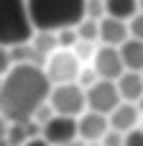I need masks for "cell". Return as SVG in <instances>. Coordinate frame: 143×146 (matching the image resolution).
I'll return each mask as SVG.
<instances>
[{
  "mask_svg": "<svg viewBox=\"0 0 143 146\" xmlns=\"http://www.w3.org/2000/svg\"><path fill=\"white\" fill-rule=\"evenodd\" d=\"M138 10H141V13H143V0H138Z\"/></svg>",
  "mask_w": 143,
  "mask_h": 146,
  "instance_id": "obj_27",
  "label": "cell"
},
{
  "mask_svg": "<svg viewBox=\"0 0 143 146\" xmlns=\"http://www.w3.org/2000/svg\"><path fill=\"white\" fill-rule=\"evenodd\" d=\"M115 87H118L120 100H125V103H136V100L143 95V77H141V72L123 69V74L115 80Z\"/></svg>",
  "mask_w": 143,
  "mask_h": 146,
  "instance_id": "obj_12",
  "label": "cell"
},
{
  "mask_svg": "<svg viewBox=\"0 0 143 146\" xmlns=\"http://www.w3.org/2000/svg\"><path fill=\"white\" fill-rule=\"evenodd\" d=\"M125 38H128V21L113 15H102L97 21V41H102L105 46H120Z\"/></svg>",
  "mask_w": 143,
  "mask_h": 146,
  "instance_id": "obj_10",
  "label": "cell"
},
{
  "mask_svg": "<svg viewBox=\"0 0 143 146\" xmlns=\"http://www.w3.org/2000/svg\"><path fill=\"white\" fill-rule=\"evenodd\" d=\"M33 31H59L77 26L84 15V0H26Z\"/></svg>",
  "mask_w": 143,
  "mask_h": 146,
  "instance_id": "obj_2",
  "label": "cell"
},
{
  "mask_svg": "<svg viewBox=\"0 0 143 146\" xmlns=\"http://www.w3.org/2000/svg\"><path fill=\"white\" fill-rule=\"evenodd\" d=\"M56 44H59V49H72V46L77 44V31H74V26L59 28V31H56Z\"/></svg>",
  "mask_w": 143,
  "mask_h": 146,
  "instance_id": "obj_17",
  "label": "cell"
},
{
  "mask_svg": "<svg viewBox=\"0 0 143 146\" xmlns=\"http://www.w3.org/2000/svg\"><path fill=\"white\" fill-rule=\"evenodd\" d=\"M51 82L41 67L13 64L0 80V115L10 123L31 121L33 110L49 98Z\"/></svg>",
  "mask_w": 143,
  "mask_h": 146,
  "instance_id": "obj_1",
  "label": "cell"
},
{
  "mask_svg": "<svg viewBox=\"0 0 143 146\" xmlns=\"http://www.w3.org/2000/svg\"><path fill=\"white\" fill-rule=\"evenodd\" d=\"M102 15H105V3H102V0H84V15H82V18L100 21Z\"/></svg>",
  "mask_w": 143,
  "mask_h": 146,
  "instance_id": "obj_19",
  "label": "cell"
},
{
  "mask_svg": "<svg viewBox=\"0 0 143 146\" xmlns=\"http://www.w3.org/2000/svg\"><path fill=\"white\" fill-rule=\"evenodd\" d=\"M41 136L51 146H67L77 139V118L72 115H51L41 126Z\"/></svg>",
  "mask_w": 143,
  "mask_h": 146,
  "instance_id": "obj_7",
  "label": "cell"
},
{
  "mask_svg": "<svg viewBox=\"0 0 143 146\" xmlns=\"http://www.w3.org/2000/svg\"><path fill=\"white\" fill-rule=\"evenodd\" d=\"M110 128L107 123V115L102 113H95V110H84L77 115V136L87 144H95L102 139V133Z\"/></svg>",
  "mask_w": 143,
  "mask_h": 146,
  "instance_id": "obj_9",
  "label": "cell"
},
{
  "mask_svg": "<svg viewBox=\"0 0 143 146\" xmlns=\"http://www.w3.org/2000/svg\"><path fill=\"white\" fill-rule=\"evenodd\" d=\"M120 59H123V69H130V72H143V41L138 38H125L120 46Z\"/></svg>",
  "mask_w": 143,
  "mask_h": 146,
  "instance_id": "obj_13",
  "label": "cell"
},
{
  "mask_svg": "<svg viewBox=\"0 0 143 146\" xmlns=\"http://www.w3.org/2000/svg\"><path fill=\"white\" fill-rule=\"evenodd\" d=\"M97 144H100V146H123V133L115 131V128H107Z\"/></svg>",
  "mask_w": 143,
  "mask_h": 146,
  "instance_id": "obj_22",
  "label": "cell"
},
{
  "mask_svg": "<svg viewBox=\"0 0 143 146\" xmlns=\"http://www.w3.org/2000/svg\"><path fill=\"white\" fill-rule=\"evenodd\" d=\"M105 3V15L128 21L138 13V0H102Z\"/></svg>",
  "mask_w": 143,
  "mask_h": 146,
  "instance_id": "obj_14",
  "label": "cell"
},
{
  "mask_svg": "<svg viewBox=\"0 0 143 146\" xmlns=\"http://www.w3.org/2000/svg\"><path fill=\"white\" fill-rule=\"evenodd\" d=\"M31 46H33L38 54L49 56L51 51L59 49V44H56V31H33V36H31Z\"/></svg>",
  "mask_w": 143,
  "mask_h": 146,
  "instance_id": "obj_15",
  "label": "cell"
},
{
  "mask_svg": "<svg viewBox=\"0 0 143 146\" xmlns=\"http://www.w3.org/2000/svg\"><path fill=\"white\" fill-rule=\"evenodd\" d=\"M136 108H138V113H141V115H143V95H141V98H138V100H136Z\"/></svg>",
  "mask_w": 143,
  "mask_h": 146,
  "instance_id": "obj_26",
  "label": "cell"
},
{
  "mask_svg": "<svg viewBox=\"0 0 143 146\" xmlns=\"http://www.w3.org/2000/svg\"><path fill=\"white\" fill-rule=\"evenodd\" d=\"M10 67H13V59H10V49L0 44V77H3V74H5Z\"/></svg>",
  "mask_w": 143,
  "mask_h": 146,
  "instance_id": "obj_24",
  "label": "cell"
},
{
  "mask_svg": "<svg viewBox=\"0 0 143 146\" xmlns=\"http://www.w3.org/2000/svg\"><path fill=\"white\" fill-rule=\"evenodd\" d=\"M23 146H51V144H49V141L38 133V136H28V139L23 141Z\"/></svg>",
  "mask_w": 143,
  "mask_h": 146,
  "instance_id": "obj_25",
  "label": "cell"
},
{
  "mask_svg": "<svg viewBox=\"0 0 143 146\" xmlns=\"http://www.w3.org/2000/svg\"><path fill=\"white\" fill-rule=\"evenodd\" d=\"M107 123H110V128H115V131H120V133H128L130 128H136V126L141 123V113H138L136 103L120 100V103L107 113Z\"/></svg>",
  "mask_w": 143,
  "mask_h": 146,
  "instance_id": "obj_11",
  "label": "cell"
},
{
  "mask_svg": "<svg viewBox=\"0 0 143 146\" xmlns=\"http://www.w3.org/2000/svg\"><path fill=\"white\" fill-rule=\"evenodd\" d=\"M74 31H77V38H82V41H97V21H92V18H82L77 26H74Z\"/></svg>",
  "mask_w": 143,
  "mask_h": 146,
  "instance_id": "obj_16",
  "label": "cell"
},
{
  "mask_svg": "<svg viewBox=\"0 0 143 146\" xmlns=\"http://www.w3.org/2000/svg\"><path fill=\"white\" fill-rule=\"evenodd\" d=\"M141 77H143V72H141Z\"/></svg>",
  "mask_w": 143,
  "mask_h": 146,
  "instance_id": "obj_29",
  "label": "cell"
},
{
  "mask_svg": "<svg viewBox=\"0 0 143 146\" xmlns=\"http://www.w3.org/2000/svg\"><path fill=\"white\" fill-rule=\"evenodd\" d=\"M72 51H74V56H77L79 62H90L92 54H95V44H92V41H82V38H77V44L72 46Z\"/></svg>",
  "mask_w": 143,
  "mask_h": 146,
  "instance_id": "obj_18",
  "label": "cell"
},
{
  "mask_svg": "<svg viewBox=\"0 0 143 146\" xmlns=\"http://www.w3.org/2000/svg\"><path fill=\"white\" fill-rule=\"evenodd\" d=\"M90 146H100V144H97V141H95V144H90Z\"/></svg>",
  "mask_w": 143,
  "mask_h": 146,
  "instance_id": "obj_28",
  "label": "cell"
},
{
  "mask_svg": "<svg viewBox=\"0 0 143 146\" xmlns=\"http://www.w3.org/2000/svg\"><path fill=\"white\" fill-rule=\"evenodd\" d=\"M97 80H100V77L95 74V69H92V67H87V69L82 67V69H79V74H77V85H79L82 90H87V87H90V85H95Z\"/></svg>",
  "mask_w": 143,
  "mask_h": 146,
  "instance_id": "obj_21",
  "label": "cell"
},
{
  "mask_svg": "<svg viewBox=\"0 0 143 146\" xmlns=\"http://www.w3.org/2000/svg\"><path fill=\"white\" fill-rule=\"evenodd\" d=\"M33 36L26 0H0V44L15 46L26 44Z\"/></svg>",
  "mask_w": 143,
  "mask_h": 146,
  "instance_id": "obj_3",
  "label": "cell"
},
{
  "mask_svg": "<svg viewBox=\"0 0 143 146\" xmlns=\"http://www.w3.org/2000/svg\"><path fill=\"white\" fill-rule=\"evenodd\" d=\"M84 100H87V108L90 110L107 115L120 103V95H118V87H115L113 80H97L95 85H90L84 90Z\"/></svg>",
  "mask_w": 143,
  "mask_h": 146,
  "instance_id": "obj_6",
  "label": "cell"
},
{
  "mask_svg": "<svg viewBox=\"0 0 143 146\" xmlns=\"http://www.w3.org/2000/svg\"><path fill=\"white\" fill-rule=\"evenodd\" d=\"M128 36L143 41V13H141V10H138L133 18H128Z\"/></svg>",
  "mask_w": 143,
  "mask_h": 146,
  "instance_id": "obj_20",
  "label": "cell"
},
{
  "mask_svg": "<svg viewBox=\"0 0 143 146\" xmlns=\"http://www.w3.org/2000/svg\"><path fill=\"white\" fill-rule=\"evenodd\" d=\"M123 146H143V128H130L128 133H123Z\"/></svg>",
  "mask_w": 143,
  "mask_h": 146,
  "instance_id": "obj_23",
  "label": "cell"
},
{
  "mask_svg": "<svg viewBox=\"0 0 143 146\" xmlns=\"http://www.w3.org/2000/svg\"><path fill=\"white\" fill-rule=\"evenodd\" d=\"M90 62H92V69L100 80H113L115 82L123 74V59H120L118 46H105L102 44L100 49H95Z\"/></svg>",
  "mask_w": 143,
  "mask_h": 146,
  "instance_id": "obj_8",
  "label": "cell"
},
{
  "mask_svg": "<svg viewBox=\"0 0 143 146\" xmlns=\"http://www.w3.org/2000/svg\"><path fill=\"white\" fill-rule=\"evenodd\" d=\"M82 69V62L74 56L72 49H56L46 56L43 62V74L51 85H67L77 82V74Z\"/></svg>",
  "mask_w": 143,
  "mask_h": 146,
  "instance_id": "obj_5",
  "label": "cell"
},
{
  "mask_svg": "<svg viewBox=\"0 0 143 146\" xmlns=\"http://www.w3.org/2000/svg\"><path fill=\"white\" fill-rule=\"evenodd\" d=\"M46 103L51 105V110L56 115H72L77 118L79 113H84L87 100H84V90L77 82H67V85H51Z\"/></svg>",
  "mask_w": 143,
  "mask_h": 146,
  "instance_id": "obj_4",
  "label": "cell"
}]
</instances>
